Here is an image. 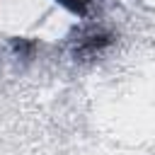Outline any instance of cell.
<instances>
[{
	"label": "cell",
	"instance_id": "6da1fadb",
	"mask_svg": "<svg viewBox=\"0 0 155 155\" xmlns=\"http://www.w3.org/2000/svg\"><path fill=\"white\" fill-rule=\"evenodd\" d=\"M58 2H61V5H65V7H68L70 12H75V15H85L92 0H58Z\"/></svg>",
	"mask_w": 155,
	"mask_h": 155
}]
</instances>
